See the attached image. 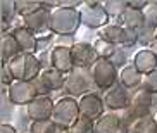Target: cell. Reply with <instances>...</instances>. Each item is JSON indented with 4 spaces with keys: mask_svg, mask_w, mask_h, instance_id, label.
Segmentation results:
<instances>
[{
    "mask_svg": "<svg viewBox=\"0 0 157 133\" xmlns=\"http://www.w3.org/2000/svg\"><path fill=\"white\" fill-rule=\"evenodd\" d=\"M0 133H17V130H16L12 124H9V123H2V126H0Z\"/></svg>",
    "mask_w": 157,
    "mask_h": 133,
    "instance_id": "obj_38",
    "label": "cell"
},
{
    "mask_svg": "<svg viewBox=\"0 0 157 133\" xmlns=\"http://www.w3.org/2000/svg\"><path fill=\"white\" fill-rule=\"evenodd\" d=\"M93 85L92 74H86V69L74 68L69 74H66V85L64 90L69 97H83L85 93H90Z\"/></svg>",
    "mask_w": 157,
    "mask_h": 133,
    "instance_id": "obj_4",
    "label": "cell"
},
{
    "mask_svg": "<svg viewBox=\"0 0 157 133\" xmlns=\"http://www.w3.org/2000/svg\"><path fill=\"white\" fill-rule=\"evenodd\" d=\"M79 24H81V16L79 9H59L52 10L50 16V31L57 37H73L78 31Z\"/></svg>",
    "mask_w": 157,
    "mask_h": 133,
    "instance_id": "obj_1",
    "label": "cell"
},
{
    "mask_svg": "<svg viewBox=\"0 0 157 133\" xmlns=\"http://www.w3.org/2000/svg\"><path fill=\"white\" fill-rule=\"evenodd\" d=\"M23 54L21 47H19L17 40H16L12 35H4L2 37V64H7L10 61L17 57V55Z\"/></svg>",
    "mask_w": 157,
    "mask_h": 133,
    "instance_id": "obj_20",
    "label": "cell"
},
{
    "mask_svg": "<svg viewBox=\"0 0 157 133\" xmlns=\"http://www.w3.org/2000/svg\"><path fill=\"white\" fill-rule=\"evenodd\" d=\"M7 97L9 102L14 106H29L38 97V90L35 81H14L7 88Z\"/></svg>",
    "mask_w": 157,
    "mask_h": 133,
    "instance_id": "obj_6",
    "label": "cell"
},
{
    "mask_svg": "<svg viewBox=\"0 0 157 133\" xmlns=\"http://www.w3.org/2000/svg\"><path fill=\"white\" fill-rule=\"evenodd\" d=\"M102 7L109 18H119L128 7V2L126 0H105V2H102Z\"/></svg>",
    "mask_w": 157,
    "mask_h": 133,
    "instance_id": "obj_24",
    "label": "cell"
},
{
    "mask_svg": "<svg viewBox=\"0 0 157 133\" xmlns=\"http://www.w3.org/2000/svg\"><path fill=\"white\" fill-rule=\"evenodd\" d=\"M93 47H95V50H97V54H98V59H111V55L117 50L116 45H112V43H109V41H105V40H102L100 37L95 40Z\"/></svg>",
    "mask_w": 157,
    "mask_h": 133,
    "instance_id": "obj_27",
    "label": "cell"
},
{
    "mask_svg": "<svg viewBox=\"0 0 157 133\" xmlns=\"http://www.w3.org/2000/svg\"><path fill=\"white\" fill-rule=\"evenodd\" d=\"M152 133H157V126H155V130H154V131Z\"/></svg>",
    "mask_w": 157,
    "mask_h": 133,
    "instance_id": "obj_41",
    "label": "cell"
},
{
    "mask_svg": "<svg viewBox=\"0 0 157 133\" xmlns=\"http://www.w3.org/2000/svg\"><path fill=\"white\" fill-rule=\"evenodd\" d=\"M78 104H79V112H81V116H86V118H90L93 121H97L100 116L105 114L104 99L95 92L85 93L83 97H79Z\"/></svg>",
    "mask_w": 157,
    "mask_h": 133,
    "instance_id": "obj_11",
    "label": "cell"
},
{
    "mask_svg": "<svg viewBox=\"0 0 157 133\" xmlns=\"http://www.w3.org/2000/svg\"><path fill=\"white\" fill-rule=\"evenodd\" d=\"M40 83L45 85L50 92H59V90H64L66 85V74L59 73L57 69L54 68H45L42 71V74L38 76Z\"/></svg>",
    "mask_w": 157,
    "mask_h": 133,
    "instance_id": "obj_16",
    "label": "cell"
},
{
    "mask_svg": "<svg viewBox=\"0 0 157 133\" xmlns=\"http://www.w3.org/2000/svg\"><path fill=\"white\" fill-rule=\"evenodd\" d=\"M152 104H154V93L147 92L145 88L140 87L136 92L131 95V104L126 109V118L128 121L138 119V118H145V116H150L152 112Z\"/></svg>",
    "mask_w": 157,
    "mask_h": 133,
    "instance_id": "obj_5",
    "label": "cell"
},
{
    "mask_svg": "<svg viewBox=\"0 0 157 133\" xmlns=\"http://www.w3.org/2000/svg\"><path fill=\"white\" fill-rule=\"evenodd\" d=\"M138 43V31L136 29H131V28H124V35H123V49H131Z\"/></svg>",
    "mask_w": 157,
    "mask_h": 133,
    "instance_id": "obj_30",
    "label": "cell"
},
{
    "mask_svg": "<svg viewBox=\"0 0 157 133\" xmlns=\"http://www.w3.org/2000/svg\"><path fill=\"white\" fill-rule=\"evenodd\" d=\"M81 116L79 112V104L74 97H60L59 100H56V106H54V114H52V121L60 126L64 130H69L78 118Z\"/></svg>",
    "mask_w": 157,
    "mask_h": 133,
    "instance_id": "obj_2",
    "label": "cell"
},
{
    "mask_svg": "<svg viewBox=\"0 0 157 133\" xmlns=\"http://www.w3.org/2000/svg\"><path fill=\"white\" fill-rule=\"evenodd\" d=\"M131 64L136 68V71H138L140 74L145 76V74L152 73V71L157 69V55L154 54L150 49H142V50H138L133 55Z\"/></svg>",
    "mask_w": 157,
    "mask_h": 133,
    "instance_id": "obj_15",
    "label": "cell"
},
{
    "mask_svg": "<svg viewBox=\"0 0 157 133\" xmlns=\"http://www.w3.org/2000/svg\"><path fill=\"white\" fill-rule=\"evenodd\" d=\"M154 118H155V126H157V114H155V116H154Z\"/></svg>",
    "mask_w": 157,
    "mask_h": 133,
    "instance_id": "obj_40",
    "label": "cell"
},
{
    "mask_svg": "<svg viewBox=\"0 0 157 133\" xmlns=\"http://www.w3.org/2000/svg\"><path fill=\"white\" fill-rule=\"evenodd\" d=\"M10 35L17 40V43H19V47H21V50H23V54L35 55L38 52V37L35 35V33L29 31L28 28L17 26V28H14V29L10 31Z\"/></svg>",
    "mask_w": 157,
    "mask_h": 133,
    "instance_id": "obj_14",
    "label": "cell"
},
{
    "mask_svg": "<svg viewBox=\"0 0 157 133\" xmlns=\"http://www.w3.org/2000/svg\"><path fill=\"white\" fill-rule=\"evenodd\" d=\"M71 54H73L74 68L79 69H88L92 68L98 61V54L95 50L93 43H86V41H78L71 45Z\"/></svg>",
    "mask_w": 157,
    "mask_h": 133,
    "instance_id": "obj_9",
    "label": "cell"
},
{
    "mask_svg": "<svg viewBox=\"0 0 157 133\" xmlns=\"http://www.w3.org/2000/svg\"><path fill=\"white\" fill-rule=\"evenodd\" d=\"M79 16H81V24H85L90 29H102L109 24L111 18L102 7V2L98 5H83L79 7Z\"/></svg>",
    "mask_w": 157,
    "mask_h": 133,
    "instance_id": "obj_7",
    "label": "cell"
},
{
    "mask_svg": "<svg viewBox=\"0 0 157 133\" xmlns=\"http://www.w3.org/2000/svg\"><path fill=\"white\" fill-rule=\"evenodd\" d=\"M157 40V31L150 29V28L143 26L142 29H138V43L143 47H150L154 41Z\"/></svg>",
    "mask_w": 157,
    "mask_h": 133,
    "instance_id": "obj_29",
    "label": "cell"
},
{
    "mask_svg": "<svg viewBox=\"0 0 157 133\" xmlns=\"http://www.w3.org/2000/svg\"><path fill=\"white\" fill-rule=\"evenodd\" d=\"M60 2H62V0H42V5L48 10H56L60 7Z\"/></svg>",
    "mask_w": 157,
    "mask_h": 133,
    "instance_id": "obj_37",
    "label": "cell"
},
{
    "mask_svg": "<svg viewBox=\"0 0 157 133\" xmlns=\"http://www.w3.org/2000/svg\"><path fill=\"white\" fill-rule=\"evenodd\" d=\"M50 68L57 69L62 74H69L74 69V61L73 54H71V47L67 45H54V49L50 50Z\"/></svg>",
    "mask_w": 157,
    "mask_h": 133,
    "instance_id": "obj_13",
    "label": "cell"
},
{
    "mask_svg": "<svg viewBox=\"0 0 157 133\" xmlns=\"http://www.w3.org/2000/svg\"><path fill=\"white\" fill-rule=\"evenodd\" d=\"M67 130L57 126L52 119L47 121H31L29 124V133H66Z\"/></svg>",
    "mask_w": 157,
    "mask_h": 133,
    "instance_id": "obj_23",
    "label": "cell"
},
{
    "mask_svg": "<svg viewBox=\"0 0 157 133\" xmlns=\"http://www.w3.org/2000/svg\"><path fill=\"white\" fill-rule=\"evenodd\" d=\"M104 104L111 112H116V111H126L131 104V95L128 93L124 87H121L119 83L114 85L112 88H109L105 93H104Z\"/></svg>",
    "mask_w": 157,
    "mask_h": 133,
    "instance_id": "obj_12",
    "label": "cell"
},
{
    "mask_svg": "<svg viewBox=\"0 0 157 133\" xmlns=\"http://www.w3.org/2000/svg\"><path fill=\"white\" fill-rule=\"evenodd\" d=\"M56 100H52L48 95H38L29 106H26V116L31 121H47L52 119Z\"/></svg>",
    "mask_w": 157,
    "mask_h": 133,
    "instance_id": "obj_10",
    "label": "cell"
},
{
    "mask_svg": "<svg viewBox=\"0 0 157 133\" xmlns=\"http://www.w3.org/2000/svg\"><path fill=\"white\" fill-rule=\"evenodd\" d=\"M83 5V2L79 0H62L60 2V7H66V9H79Z\"/></svg>",
    "mask_w": 157,
    "mask_h": 133,
    "instance_id": "obj_36",
    "label": "cell"
},
{
    "mask_svg": "<svg viewBox=\"0 0 157 133\" xmlns=\"http://www.w3.org/2000/svg\"><path fill=\"white\" fill-rule=\"evenodd\" d=\"M66 133H71V131H66Z\"/></svg>",
    "mask_w": 157,
    "mask_h": 133,
    "instance_id": "obj_42",
    "label": "cell"
},
{
    "mask_svg": "<svg viewBox=\"0 0 157 133\" xmlns=\"http://www.w3.org/2000/svg\"><path fill=\"white\" fill-rule=\"evenodd\" d=\"M90 74H92L93 85L104 92L119 83V71L109 59H98L90 68Z\"/></svg>",
    "mask_w": 157,
    "mask_h": 133,
    "instance_id": "obj_3",
    "label": "cell"
},
{
    "mask_svg": "<svg viewBox=\"0 0 157 133\" xmlns=\"http://www.w3.org/2000/svg\"><path fill=\"white\" fill-rule=\"evenodd\" d=\"M150 50H152V52H154V54H155V55H157V40H155V41H154L152 45H150Z\"/></svg>",
    "mask_w": 157,
    "mask_h": 133,
    "instance_id": "obj_39",
    "label": "cell"
},
{
    "mask_svg": "<svg viewBox=\"0 0 157 133\" xmlns=\"http://www.w3.org/2000/svg\"><path fill=\"white\" fill-rule=\"evenodd\" d=\"M147 5H148L147 0H128V7L136 9V10H143Z\"/></svg>",
    "mask_w": 157,
    "mask_h": 133,
    "instance_id": "obj_35",
    "label": "cell"
},
{
    "mask_svg": "<svg viewBox=\"0 0 157 133\" xmlns=\"http://www.w3.org/2000/svg\"><path fill=\"white\" fill-rule=\"evenodd\" d=\"M109 61H111L116 68H121V69L124 68V66H128V64H126V62H128V52H126V49L117 47V50L111 55V59H109Z\"/></svg>",
    "mask_w": 157,
    "mask_h": 133,
    "instance_id": "obj_31",
    "label": "cell"
},
{
    "mask_svg": "<svg viewBox=\"0 0 157 133\" xmlns=\"http://www.w3.org/2000/svg\"><path fill=\"white\" fill-rule=\"evenodd\" d=\"M40 7H42V2H38V0H16V12L21 18H26V16L33 14Z\"/></svg>",
    "mask_w": 157,
    "mask_h": 133,
    "instance_id": "obj_25",
    "label": "cell"
},
{
    "mask_svg": "<svg viewBox=\"0 0 157 133\" xmlns=\"http://www.w3.org/2000/svg\"><path fill=\"white\" fill-rule=\"evenodd\" d=\"M14 81H16V80H14V76H12V73H10L9 66H7V64H2V85L9 88Z\"/></svg>",
    "mask_w": 157,
    "mask_h": 133,
    "instance_id": "obj_34",
    "label": "cell"
},
{
    "mask_svg": "<svg viewBox=\"0 0 157 133\" xmlns=\"http://www.w3.org/2000/svg\"><path fill=\"white\" fill-rule=\"evenodd\" d=\"M50 16L52 10L45 9V7H40L38 10H35L33 14L23 18V26L28 28L31 33H35L36 37H42V35H47L50 31Z\"/></svg>",
    "mask_w": 157,
    "mask_h": 133,
    "instance_id": "obj_8",
    "label": "cell"
},
{
    "mask_svg": "<svg viewBox=\"0 0 157 133\" xmlns=\"http://www.w3.org/2000/svg\"><path fill=\"white\" fill-rule=\"evenodd\" d=\"M155 130V118L152 114L133 119L126 124V133H152Z\"/></svg>",
    "mask_w": 157,
    "mask_h": 133,
    "instance_id": "obj_22",
    "label": "cell"
},
{
    "mask_svg": "<svg viewBox=\"0 0 157 133\" xmlns=\"http://www.w3.org/2000/svg\"><path fill=\"white\" fill-rule=\"evenodd\" d=\"M67 131H71V133H95V121L86 118V116H79L78 121Z\"/></svg>",
    "mask_w": 157,
    "mask_h": 133,
    "instance_id": "obj_26",
    "label": "cell"
},
{
    "mask_svg": "<svg viewBox=\"0 0 157 133\" xmlns=\"http://www.w3.org/2000/svg\"><path fill=\"white\" fill-rule=\"evenodd\" d=\"M123 126V119L116 112H105L95 121V133H117Z\"/></svg>",
    "mask_w": 157,
    "mask_h": 133,
    "instance_id": "obj_17",
    "label": "cell"
},
{
    "mask_svg": "<svg viewBox=\"0 0 157 133\" xmlns=\"http://www.w3.org/2000/svg\"><path fill=\"white\" fill-rule=\"evenodd\" d=\"M142 88H145L147 92L154 93L157 95V69L152 71V73H148L143 76V81H142Z\"/></svg>",
    "mask_w": 157,
    "mask_h": 133,
    "instance_id": "obj_32",
    "label": "cell"
},
{
    "mask_svg": "<svg viewBox=\"0 0 157 133\" xmlns=\"http://www.w3.org/2000/svg\"><path fill=\"white\" fill-rule=\"evenodd\" d=\"M0 12H2V19L12 21L14 16L17 14L16 12V2H12V0H4V2L0 4Z\"/></svg>",
    "mask_w": 157,
    "mask_h": 133,
    "instance_id": "obj_33",
    "label": "cell"
},
{
    "mask_svg": "<svg viewBox=\"0 0 157 133\" xmlns=\"http://www.w3.org/2000/svg\"><path fill=\"white\" fill-rule=\"evenodd\" d=\"M117 24L123 28H131V29H142L145 26V18H143V10H136L131 7H126L124 12L117 18Z\"/></svg>",
    "mask_w": 157,
    "mask_h": 133,
    "instance_id": "obj_18",
    "label": "cell"
},
{
    "mask_svg": "<svg viewBox=\"0 0 157 133\" xmlns=\"http://www.w3.org/2000/svg\"><path fill=\"white\" fill-rule=\"evenodd\" d=\"M142 81H143V74H140L133 64L124 66V68L119 71V85L124 87L126 90L142 87Z\"/></svg>",
    "mask_w": 157,
    "mask_h": 133,
    "instance_id": "obj_19",
    "label": "cell"
},
{
    "mask_svg": "<svg viewBox=\"0 0 157 133\" xmlns=\"http://www.w3.org/2000/svg\"><path fill=\"white\" fill-rule=\"evenodd\" d=\"M123 35H124V28L119 26L117 23H109L107 26H104L100 29V33H98V37L102 38V40L109 41V43H112V45L116 47H121L123 45Z\"/></svg>",
    "mask_w": 157,
    "mask_h": 133,
    "instance_id": "obj_21",
    "label": "cell"
},
{
    "mask_svg": "<svg viewBox=\"0 0 157 133\" xmlns=\"http://www.w3.org/2000/svg\"><path fill=\"white\" fill-rule=\"evenodd\" d=\"M145 26L157 31V2H148V5L143 9Z\"/></svg>",
    "mask_w": 157,
    "mask_h": 133,
    "instance_id": "obj_28",
    "label": "cell"
}]
</instances>
